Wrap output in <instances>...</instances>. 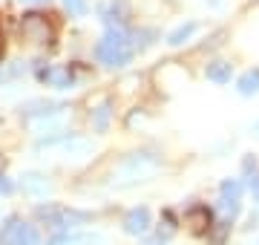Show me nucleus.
Masks as SVG:
<instances>
[{"instance_id": "obj_1", "label": "nucleus", "mask_w": 259, "mask_h": 245, "mask_svg": "<svg viewBox=\"0 0 259 245\" xmlns=\"http://www.w3.org/2000/svg\"><path fill=\"white\" fill-rule=\"evenodd\" d=\"M95 52H98V58H101L107 66H124V64H130V58H133L130 35L121 26H112V23H110L107 35L101 38V44H98Z\"/></svg>"}, {"instance_id": "obj_2", "label": "nucleus", "mask_w": 259, "mask_h": 245, "mask_svg": "<svg viewBox=\"0 0 259 245\" xmlns=\"http://www.w3.org/2000/svg\"><path fill=\"white\" fill-rule=\"evenodd\" d=\"M20 32H23V38L32 40V44H49L52 40V23H49L44 15H37V12H29V15H23V20H20Z\"/></svg>"}, {"instance_id": "obj_3", "label": "nucleus", "mask_w": 259, "mask_h": 245, "mask_svg": "<svg viewBox=\"0 0 259 245\" xmlns=\"http://www.w3.org/2000/svg\"><path fill=\"white\" fill-rule=\"evenodd\" d=\"M37 219H44V222L58 225V228H69V225H75V222H83L87 214L66 211V208H58V205H40L37 208Z\"/></svg>"}, {"instance_id": "obj_4", "label": "nucleus", "mask_w": 259, "mask_h": 245, "mask_svg": "<svg viewBox=\"0 0 259 245\" xmlns=\"http://www.w3.org/2000/svg\"><path fill=\"white\" fill-rule=\"evenodd\" d=\"M20 190L29 193V196H47L52 185L44 173H26V176H20Z\"/></svg>"}, {"instance_id": "obj_5", "label": "nucleus", "mask_w": 259, "mask_h": 245, "mask_svg": "<svg viewBox=\"0 0 259 245\" xmlns=\"http://www.w3.org/2000/svg\"><path fill=\"white\" fill-rule=\"evenodd\" d=\"M40 81H47L58 90H69L72 87V72L66 66H49V69H40Z\"/></svg>"}, {"instance_id": "obj_6", "label": "nucleus", "mask_w": 259, "mask_h": 245, "mask_svg": "<svg viewBox=\"0 0 259 245\" xmlns=\"http://www.w3.org/2000/svg\"><path fill=\"white\" fill-rule=\"evenodd\" d=\"M124 228H127V234H144L150 228V211L147 208H133L124 217Z\"/></svg>"}, {"instance_id": "obj_7", "label": "nucleus", "mask_w": 259, "mask_h": 245, "mask_svg": "<svg viewBox=\"0 0 259 245\" xmlns=\"http://www.w3.org/2000/svg\"><path fill=\"white\" fill-rule=\"evenodd\" d=\"M185 222L190 225L193 234H202V231L210 228V211H207V208H190L187 217H185Z\"/></svg>"}, {"instance_id": "obj_8", "label": "nucleus", "mask_w": 259, "mask_h": 245, "mask_svg": "<svg viewBox=\"0 0 259 245\" xmlns=\"http://www.w3.org/2000/svg\"><path fill=\"white\" fill-rule=\"evenodd\" d=\"M23 219L20 217H12L6 225L0 228V245H18V236H20V231H23Z\"/></svg>"}, {"instance_id": "obj_9", "label": "nucleus", "mask_w": 259, "mask_h": 245, "mask_svg": "<svg viewBox=\"0 0 259 245\" xmlns=\"http://www.w3.org/2000/svg\"><path fill=\"white\" fill-rule=\"evenodd\" d=\"M207 81H213V84H228L231 81V64H225V61L207 64Z\"/></svg>"}, {"instance_id": "obj_10", "label": "nucleus", "mask_w": 259, "mask_h": 245, "mask_svg": "<svg viewBox=\"0 0 259 245\" xmlns=\"http://www.w3.org/2000/svg\"><path fill=\"white\" fill-rule=\"evenodd\" d=\"M236 90H239V95H253V93H259V69H248V72L239 78Z\"/></svg>"}, {"instance_id": "obj_11", "label": "nucleus", "mask_w": 259, "mask_h": 245, "mask_svg": "<svg viewBox=\"0 0 259 245\" xmlns=\"http://www.w3.org/2000/svg\"><path fill=\"white\" fill-rule=\"evenodd\" d=\"M104 20L107 23H112V20H127V0H112L110 6L104 9Z\"/></svg>"}, {"instance_id": "obj_12", "label": "nucleus", "mask_w": 259, "mask_h": 245, "mask_svg": "<svg viewBox=\"0 0 259 245\" xmlns=\"http://www.w3.org/2000/svg\"><path fill=\"white\" fill-rule=\"evenodd\" d=\"M196 29H199V23H193V20H190V23H185V26H179L176 32L167 38V44H170V47H182L185 40H190V35H193Z\"/></svg>"}, {"instance_id": "obj_13", "label": "nucleus", "mask_w": 259, "mask_h": 245, "mask_svg": "<svg viewBox=\"0 0 259 245\" xmlns=\"http://www.w3.org/2000/svg\"><path fill=\"white\" fill-rule=\"evenodd\" d=\"M107 121H110V104L104 101L101 107H95V110H93V127L98 133H104V130H107Z\"/></svg>"}, {"instance_id": "obj_14", "label": "nucleus", "mask_w": 259, "mask_h": 245, "mask_svg": "<svg viewBox=\"0 0 259 245\" xmlns=\"http://www.w3.org/2000/svg\"><path fill=\"white\" fill-rule=\"evenodd\" d=\"M242 196V185L236 179H225L222 182V199H228V202H239Z\"/></svg>"}, {"instance_id": "obj_15", "label": "nucleus", "mask_w": 259, "mask_h": 245, "mask_svg": "<svg viewBox=\"0 0 259 245\" xmlns=\"http://www.w3.org/2000/svg\"><path fill=\"white\" fill-rule=\"evenodd\" d=\"M87 242V236H78V234H58L55 239H49L47 245H81Z\"/></svg>"}, {"instance_id": "obj_16", "label": "nucleus", "mask_w": 259, "mask_h": 245, "mask_svg": "<svg viewBox=\"0 0 259 245\" xmlns=\"http://www.w3.org/2000/svg\"><path fill=\"white\" fill-rule=\"evenodd\" d=\"M18 245H37V231L32 225H23V231H20L18 236Z\"/></svg>"}, {"instance_id": "obj_17", "label": "nucleus", "mask_w": 259, "mask_h": 245, "mask_svg": "<svg viewBox=\"0 0 259 245\" xmlns=\"http://www.w3.org/2000/svg\"><path fill=\"white\" fill-rule=\"evenodd\" d=\"M64 9L69 12V15H87V0H64Z\"/></svg>"}, {"instance_id": "obj_18", "label": "nucleus", "mask_w": 259, "mask_h": 245, "mask_svg": "<svg viewBox=\"0 0 259 245\" xmlns=\"http://www.w3.org/2000/svg\"><path fill=\"white\" fill-rule=\"evenodd\" d=\"M0 193H3V196H6V193H12V182L6 179L3 173H0Z\"/></svg>"}, {"instance_id": "obj_19", "label": "nucleus", "mask_w": 259, "mask_h": 245, "mask_svg": "<svg viewBox=\"0 0 259 245\" xmlns=\"http://www.w3.org/2000/svg\"><path fill=\"white\" fill-rule=\"evenodd\" d=\"M250 193L259 199V176H250Z\"/></svg>"}, {"instance_id": "obj_20", "label": "nucleus", "mask_w": 259, "mask_h": 245, "mask_svg": "<svg viewBox=\"0 0 259 245\" xmlns=\"http://www.w3.org/2000/svg\"><path fill=\"white\" fill-rule=\"evenodd\" d=\"M20 3H49V0H20Z\"/></svg>"}, {"instance_id": "obj_21", "label": "nucleus", "mask_w": 259, "mask_h": 245, "mask_svg": "<svg viewBox=\"0 0 259 245\" xmlns=\"http://www.w3.org/2000/svg\"><path fill=\"white\" fill-rule=\"evenodd\" d=\"M3 165H6V159H3V156H0V173H3Z\"/></svg>"}, {"instance_id": "obj_22", "label": "nucleus", "mask_w": 259, "mask_h": 245, "mask_svg": "<svg viewBox=\"0 0 259 245\" xmlns=\"http://www.w3.org/2000/svg\"><path fill=\"white\" fill-rule=\"evenodd\" d=\"M0 81H3V72H0Z\"/></svg>"}]
</instances>
